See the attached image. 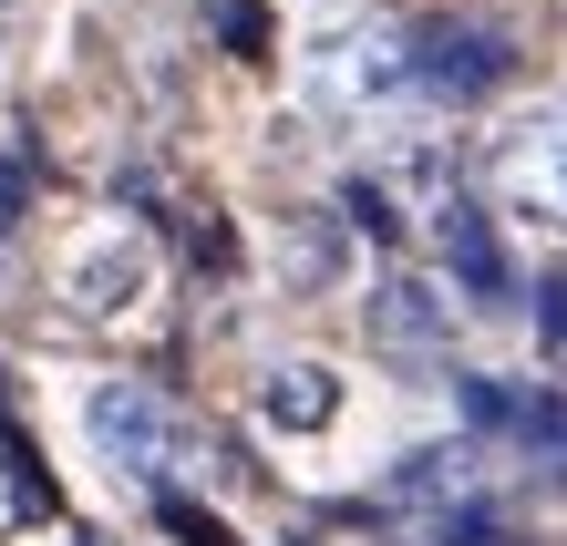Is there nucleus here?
<instances>
[{
    "mask_svg": "<svg viewBox=\"0 0 567 546\" xmlns=\"http://www.w3.org/2000/svg\"><path fill=\"white\" fill-rule=\"evenodd\" d=\"M299 93H310L320 124H372V114H392V104H413V21L320 31L310 62H299Z\"/></svg>",
    "mask_w": 567,
    "mask_h": 546,
    "instance_id": "1",
    "label": "nucleus"
},
{
    "mask_svg": "<svg viewBox=\"0 0 567 546\" xmlns=\"http://www.w3.org/2000/svg\"><path fill=\"white\" fill-rule=\"evenodd\" d=\"M506 73H516V42L495 21H413V93L485 104V93H506Z\"/></svg>",
    "mask_w": 567,
    "mask_h": 546,
    "instance_id": "2",
    "label": "nucleus"
},
{
    "mask_svg": "<svg viewBox=\"0 0 567 546\" xmlns=\"http://www.w3.org/2000/svg\"><path fill=\"white\" fill-rule=\"evenodd\" d=\"M145 289H155V248L135 227H93V237L62 248V299H73L83 320H135Z\"/></svg>",
    "mask_w": 567,
    "mask_h": 546,
    "instance_id": "3",
    "label": "nucleus"
},
{
    "mask_svg": "<svg viewBox=\"0 0 567 546\" xmlns=\"http://www.w3.org/2000/svg\"><path fill=\"white\" fill-rule=\"evenodd\" d=\"M83 433H93V454L124 464V474H155L165 443H176V423H165V402L145 382H93L83 392Z\"/></svg>",
    "mask_w": 567,
    "mask_h": 546,
    "instance_id": "4",
    "label": "nucleus"
},
{
    "mask_svg": "<svg viewBox=\"0 0 567 546\" xmlns=\"http://www.w3.org/2000/svg\"><path fill=\"white\" fill-rule=\"evenodd\" d=\"M433 248H444V268L464 279V299H485V310H506V299H516L506 237H495V217H485L464 186H444V196H433Z\"/></svg>",
    "mask_w": 567,
    "mask_h": 546,
    "instance_id": "5",
    "label": "nucleus"
},
{
    "mask_svg": "<svg viewBox=\"0 0 567 546\" xmlns=\"http://www.w3.org/2000/svg\"><path fill=\"white\" fill-rule=\"evenodd\" d=\"M495 186H506L516 207H537V217H557V227H567V114L506 134V155H495Z\"/></svg>",
    "mask_w": 567,
    "mask_h": 546,
    "instance_id": "6",
    "label": "nucleus"
},
{
    "mask_svg": "<svg viewBox=\"0 0 567 546\" xmlns=\"http://www.w3.org/2000/svg\"><path fill=\"white\" fill-rule=\"evenodd\" d=\"M372 340H382V351H444V340H454L444 289H433V279H382L372 289Z\"/></svg>",
    "mask_w": 567,
    "mask_h": 546,
    "instance_id": "7",
    "label": "nucleus"
},
{
    "mask_svg": "<svg viewBox=\"0 0 567 546\" xmlns=\"http://www.w3.org/2000/svg\"><path fill=\"white\" fill-rule=\"evenodd\" d=\"M330 413H341V382H330L320 361H279L269 382H258V423H279V433H320Z\"/></svg>",
    "mask_w": 567,
    "mask_h": 546,
    "instance_id": "8",
    "label": "nucleus"
},
{
    "mask_svg": "<svg viewBox=\"0 0 567 546\" xmlns=\"http://www.w3.org/2000/svg\"><path fill=\"white\" fill-rule=\"evenodd\" d=\"M42 516H52V474L31 464L21 443H0V546H11V536H31Z\"/></svg>",
    "mask_w": 567,
    "mask_h": 546,
    "instance_id": "9",
    "label": "nucleus"
},
{
    "mask_svg": "<svg viewBox=\"0 0 567 546\" xmlns=\"http://www.w3.org/2000/svg\"><path fill=\"white\" fill-rule=\"evenodd\" d=\"M341 217H351L361 237H403V207H392L382 176H351V186H341Z\"/></svg>",
    "mask_w": 567,
    "mask_h": 546,
    "instance_id": "10",
    "label": "nucleus"
},
{
    "mask_svg": "<svg viewBox=\"0 0 567 546\" xmlns=\"http://www.w3.org/2000/svg\"><path fill=\"white\" fill-rule=\"evenodd\" d=\"M506 433H526L537 454L567 464V402H557V392H516V423H506Z\"/></svg>",
    "mask_w": 567,
    "mask_h": 546,
    "instance_id": "11",
    "label": "nucleus"
},
{
    "mask_svg": "<svg viewBox=\"0 0 567 546\" xmlns=\"http://www.w3.org/2000/svg\"><path fill=\"white\" fill-rule=\"evenodd\" d=\"M392 485H403V495H454V485H464V443H444V454H413Z\"/></svg>",
    "mask_w": 567,
    "mask_h": 546,
    "instance_id": "12",
    "label": "nucleus"
},
{
    "mask_svg": "<svg viewBox=\"0 0 567 546\" xmlns=\"http://www.w3.org/2000/svg\"><path fill=\"white\" fill-rule=\"evenodd\" d=\"M165 526H176L186 546H238V536H227V526L207 516V505H186V495H165Z\"/></svg>",
    "mask_w": 567,
    "mask_h": 546,
    "instance_id": "13",
    "label": "nucleus"
},
{
    "mask_svg": "<svg viewBox=\"0 0 567 546\" xmlns=\"http://www.w3.org/2000/svg\"><path fill=\"white\" fill-rule=\"evenodd\" d=\"M217 42L227 52H258V42H269V21H258L248 0H217Z\"/></svg>",
    "mask_w": 567,
    "mask_h": 546,
    "instance_id": "14",
    "label": "nucleus"
},
{
    "mask_svg": "<svg viewBox=\"0 0 567 546\" xmlns=\"http://www.w3.org/2000/svg\"><path fill=\"white\" fill-rule=\"evenodd\" d=\"M537 310H547V340H567V279H547V299H537Z\"/></svg>",
    "mask_w": 567,
    "mask_h": 546,
    "instance_id": "15",
    "label": "nucleus"
},
{
    "mask_svg": "<svg viewBox=\"0 0 567 546\" xmlns=\"http://www.w3.org/2000/svg\"><path fill=\"white\" fill-rule=\"evenodd\" d=\"M0 21H11V0H0Z\"/></svg>",
    "mask_w": 567,
    "mask_h": 546,
    "instance_id": "16",
    "label": "nucleus"
}]
</instances>
